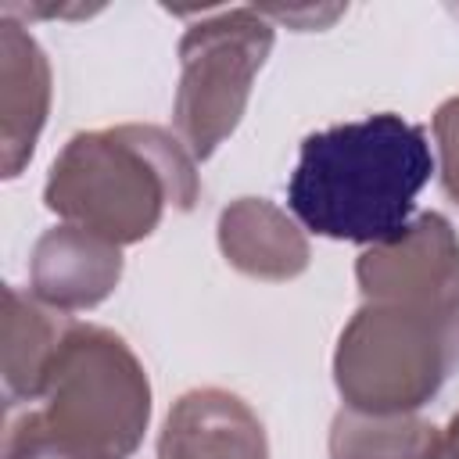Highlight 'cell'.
<instances>
[{
	"label": "cell",
	"mask_w": 459,
	"mask_h": 459,
	"mask_svg": "<svg viewBox=\"0 0 459 459\" xmlns=\"http://www.w3.org/2000/svg\"><path fill=\"white\" fill-rule=\"evenodd\" d=\"M430 172L427 129L380 111L301 140L287 179V208L319 237L373 247L405 233Z\"/></svg>",
	"instance_id": "6da1fadb"
},
{
	"label": "cell",
	"mask_w": 459,
	"mask_h": 459,
	"mask_svg": "<svg viewBox=\"0 0 459 459\" xmlns=\"http://www.w3.org/2000/svg\"><path fill=\"white\" fill-rule=\"evenodd\" d=\"M151 423V380L108 326L61 337L36 398L7 405L4 459H129Z\"/></svg>",
	"instance_id": "7a4b0ae2"
},
{
	"label": "cell",
	"mask_w": 459,
	"mask_h": 459,
	"mask_svg": "<svg viewBox=\"0 0 459 459\" xmlns=\"http://www.w3.org/2000/svg\"><path fill=\"white\" fill-rule=\"evenodd\" d=\"M197 194V161L186 143L147 122L75 133L43 183V204L57 219L118 247L151 237L165 208L190 212Z\"/></svg>",
	"instance_id": "3957f363"
},
{
	"label": "cell",
	"mask_w": 459,
	"mask_h": 459,
	"mask_svg": "<svg viewBox=\"0 0 459 459\" xmlns=\"http://www.w3.org/2000/svg\"><path fill=\"white\" fill-rule=\"evenodd\" d=\"M459 369V301H362L333 348L348 409L416 412Z\"/></svg>",
	"instance_id": "277c9868"
},
{
	"label": "cell",
	"mask_w": 459,
	"mask_h": 459,
	"mask_svg": "<svg viewBox=\"0 0 459 459\" xmlns=\"http://www.w3.org/2000/svg\"><path fill=\"white\" fill-rule=\"evenodd\" d=\"M276 43V25L258 7H230L194 22L179 39L176 136L204 161L240 126L251 82Z\"/></svg>",
	"instance_id": "5b68a950"
},
{
	"label": "cell",
	"mask_w": 459,
	"mask_h": 459,
	"mask_svg": "<svg viewBox=\"0 0 459 459\" xmlns=\"http://www.w3.org/2000/svg\"><path fill=\"white\" fill-rule=\"evenodd\" d=\"M366 301H459V233L441 212L416 215L402 237L355 262Z\"/></svg>",
	"instance_id": "8992f818"
},
{
	"label": "cell",
	"mask_w": 459,
	"mask_h": 459,
	"mask_svg": "<svg viewBox=\"0 0 459 459\" xmlns=\"http://www.w3.org/2000/svg\"><path fill=\"white\" fill-rule=\"evenodd\" d=\"M158 459H269L255 409L222 387L179 394L158 434Z\"/></svg>",
	"instance_id": "52a82bcc"
},
{
	"label": "cell",
	"mask_w": 459,
	"mask_h": 459,
	"mask_svg": "<svg viewBox=\"0 0 459 459\" xmlns=\"http://www.w3.org/2000/svg\"><path fill=\"white\" fill-rule=\"evenodd\" d=\"M122 280V247L79 230L50 226L29 255V294L57 312H82L100 305Z\"/></svg>",
	"instance_id": "ba28073f"
},
{
	"label": "cell",
	"mask_w": 459,
	"mask_h": 459,
	"mask_svg": "<svg viewBox=\"0 0 459 459\" xmlns=\"http://www.w3.org/2000/svg\"><path fill=\"white\" fill-rule=\"evenodd\" d=\"M50 115V61L32 32L7 18L0 22V169L14 179Z\"/></svg>",
	"instance_id": "9c48e42d"
},
{
	"label": "cell",
	"mask_w": 459,
	"mask_h": 459,
	"mask_svg": "<svg viewBox=\"0 0 459 459\" xmlns=\"http://www.w3.org/2000/svg\"><path fill=\"white\" fill-rule=\"evenodd\" d=\"M219 251L222 258L251 276L283 283L308 269V240L294 215L265 197H237L219 212Z\"/></svg>",
	"instance_id": "30bf717a"
},
{
	"label": "cell",
	"mask_w": 459,
	"mask_h": 459,
	"mask_svg": "<svg viewBox=\"0 0 459 459\" xmlns=\"http://www.w3.org/2000/svg\"><path fill=\"white\" fill-rule=\"evenodd\" d=\"M72 319L43 305L36 294L4 287V387L7 405L36 398L43 373L68 333Z\"/></svg>",
	"instance_id": "8fae6325"
},
{
	"label": "cell",
	"mask_w": 459,
	"mask_h": 459,
	"mask_svg": "<svg viewBox=\"0 0 459 459\" xmlns=\"http://www.w3.org/2000/svg\"><path fill=\"white\" fill-rule=\"evenodd\" d=\"M330 459H445V434L416 412L341 409L326 437Z\"/></svg>",
	"instance_id": "7c38bea8"
},
{
	"label": "cell",
	"mask_w": 459,
	"mask_h": 459,
	"mask_svg": "<svg viewBox=\"0 0 459 459\" xmlns=\"http://www.w3.org/2000/svg\"><path fill=\"white\" fill-rule=\"evenodd\" d=\"M434 143H437V176L445 194L459 204V93L434 111Z\"/></svg>",
	"instance_id": "4fadbf2b"
},
{
	"label": "cell",
	"mask_w": 459,
	"mask_h": 459,
	"mask_svg": "<svg viewBox=\"0 0 459 459\" xmlns=\"http://www.w3.org/2000/svg\"><path fill=\"white\" fill-rule=\"evenodd\" d=\"M265 18H276V22H287V25H298V29H323L330 25L337 14H344V7H258Z\"/></svg>",
	"instance_id": "5bb4252c"
},
{
	"label": "cell",
	"mask_w": 459,
	"mask_h": 459,
	"mask_svg": "<svg viewBox=\"0 0 459 459\" xmlns=\"http://www.w3.org/2000/svg\"><path fill=\"white\" fill-rule=\"evenodd\" d=\"M445 459H459V412L452 416V423L445 430Z\"/></svg>",
	"instance_id": "9a60e30c"
}]
</instances>
